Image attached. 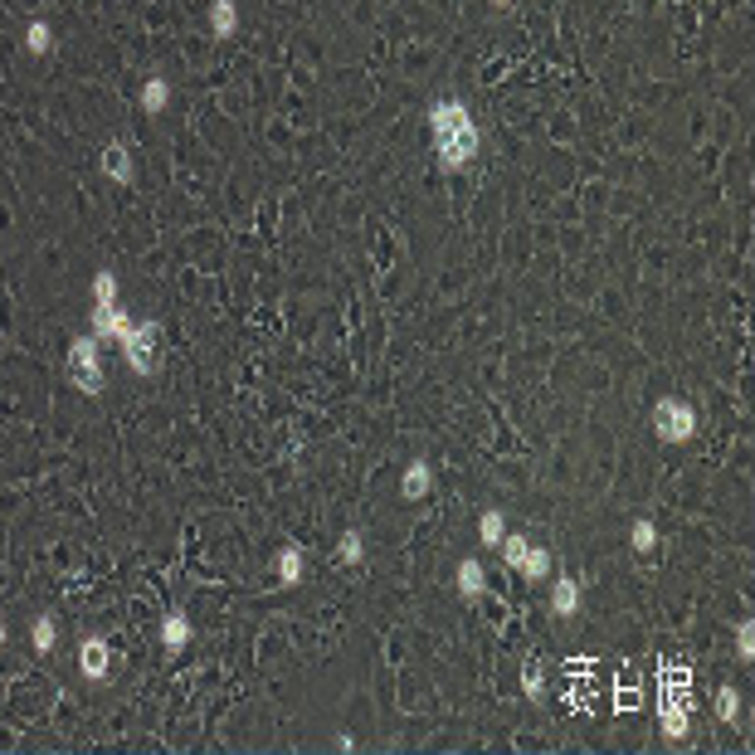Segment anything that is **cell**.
Instances as JSON below:
<instances>
[{
	"mask_svg": "<svg viewBox=\"0 0 755 755\" xmlns=\"http://www.w3.org/2000/svg\"><path fill=\"white\" fill-rule=\"evenodd\" d=\"M118 346H122V356H127V366L137 370V376H157L161 370V327L151 322V317L132 322Z\"/></svg>",
	"mask_w": 755,
	"mask_h": 755,
	"instance_id": "obj_1",
	"label": "cell"
},
{
	"mask_svg": "<svg viewBox=\"0 0 755 755\" xmlns=\"http://www.w3.org/2000/svg\"><path fill=\"white\" fill-rule=\"evenodd\" d=\"M69 380H74L84 395H102V356L93 337H74L69 341Z\"/></svg>",
	"mask_w": 755,
	"mask_h": 755,
	"instance_id": "obj_2",
	"label": "cell"
},
{
	"mask_svg": "<svg viewBox=\"0 0 755 755\" xmlns=\"http://www.w3.org/2000/svg\"><path fill=\"white\" fill-rule=\"evenodd\" d=\"M654 429H658V439H663V443H687L692 434H697V410H692L687 400L668 395V400H658V405H654Z\"/></svg>",
	"mask_w": 755,
	"mask_h": 755,
	"instance_id": "obj_3",
	"label": "cell"
},
{
	"mask_svg": "<svg viewBox=\"0 0 755 755\" xmlns=\"http://www.w3.org/2000/svg\"><path fill=\"white\" fill-rule=\"evenodd\" d=\"M478 122L473 127H463V132H453V137H443V142H434V151H439V166L443 171H463L473 157H478Z\"/></svg>",
	"mask_w": 755,
	"mask_h": 755,
	"instance_id": "obj_4",
	"label": "cell"
},
{
	"mask_svg": "<svg viewBox=\"0 0 755 755\" xmlns=\"http://www.w3.org/2000/svg\"><path fill=\"white\" fill-rule=\"evenodd\" d=\"M463 127H473V112L463 108L459 98H443V102H434V108H429V132H434V142L453 137V132H463Z\"/></svg>",
	"mask_w": 755,
	"mask_h": 755,
	"instance_id": "obj_5",
	"label": "cell"
},
{
	"mask_svg": "<svg viewBox=\"0 0 755 755\" xmlns=\"http://www.w3.org/2000/svg\"><path fill=\"white\" fill-rule=\"evenodd\" d=\"M127 327H132V317L122 313L118 303L93 307V313H88V337L98 341V346H102V341H122V337H127Z\"/></svg>",
	"mask_w": 755,
	"mask_h": 755,
	"instance_id": "obj_6",
	"label": "cell"
},
{
	"mask_svg": "<svg viewBox=\"0 0 755 755\" xmlns=\"http://www.w3.org/2000/svg\"><path fill=\"white\" fill-rule=\"evenodd\" d=\"M658 727L668 741H687L692 731V697H663L658 702Z\"/></svg>",
	"mask_w": 755,
	"mask_h": 755,
	"instance_id": "obj_7",
	"label": "cell"
},
{
	"mask_svg": "<svg viewBox=\"0 0 755 755\" xmlns=\"http://www.w3.org/2000/svg\"><path fill=\"white\" fill-rule=\"evenodd\" d=\"M108 663H112V648H108V638H84L78 644V672H84L88 682H102L108 678Z\"/></svg>",
	"mask_w": 755,
	"mask_h": 755,
	"instance_id": "obj_8",
	"label": "cell"
},
{
	"mask_svg": "<svg viewBox=\"0 0 755 755\" xmlns=\"http://www.w3.org/2000/svg\"><path fill=\"white\" fill-rule=\"evenodd\" d=\"M303 546H278V556H273V580H278V589H293V585H303Z\"/></svg>",
	"mask_w": 755,
	"mask_h": 755,
	"instance_id": "obj_9",
	"label": "cell"
},
{
	"mask_svg": "<svg viewBox=\"0 0 755 755\" xmlns=\"http://www.w3.org/2000/svg\"><path fill=\"white\" fill-rule=\"evenodd\" d=\"M429 492H434V468H429V459L405 463V478H400V498H405V502H419V498H429Z\"/></svg>",
	"mask_w": 755,
	"mask_h": 755,
	"instance_id": "obj_10",
	"label": "cell"
},
{
	"mask_svg": "<svg viewBox=\"0 0 755 755\" xmlns=\"http://www.w3.org/2000/svg\"><path fill=\"white\" fill-rule=\"evenodd\" d=\"M551 614H556V619L580 614V580H571V575H556V580H551Z\"/></svg>",
	"mask_w": 755,
	"mask_h": 755,
	"instance_id": "obj_11",
	"label": "cell"
},
{
	"mask_svg": "<svg viewBox=\"0 0 755 755\" xmlns=\"http://www.w3.org/2000/svg\"><path fill=\"white\" fill-rule=\"evenodd\" d=\"M102 175H108V181H118V185H132L137 181V166H132V157H127V147H118V142H112V147H102Z\"/></svg>",
	"mask_w": 755,
	"mask_h": 755,
	"instance_id": "obj_12",
	"label": "cell"
},
{
	"mask_svg": "<svg viewBox=\"0 0 755 755\" xmlns=\"http://www.w3.org/2000/svg\"><path fill=\"white\" fill-rule=\"evenodd\" d=\"M516 575H522V580H532V585H546V575H551V551H546V546H526Z\"/></svg>",
	"mask_w": 755,
	"mask_h": 755,
	"instance_id": "obj_13",
	"label": "cell"
},
{
	"mask_svg": "<svg viewBox=\"0 0 755 755\" xmlns=\"http://www.w3.org/2000/svg\"><path fill=\"white\" fill-rule=\"evenodd\" d=\"M234 29H239V10H234V0H210V35L215 39H234Z\"/></svg>",
	"mask_w": 755,
	"mask_h": 755,
	"instance_id": "obj_14",
	"label": "cell"
},
{
	"mask_svg": "<svg viewBox=\"0 0 755 755\" xmlns=\"http://www.w3.org/2000/svg\"><path fill=\"white\" fill-rule=\"evenodd\" d=\"M459 589H463V599H478L483 589H488V571H483V561H459Z\"/></svg>",
	"mask_w": 755,
	"mask_h": 755,
	"instance_id": "obj_15",
	"label": "cell"
},
{
	"mask_svg": "<svg viewBox=\"0 0 755 755\" xmlns=\"http://www.w3.org/2000/svg\"><path fill=\"white\" fill-rule=\"evenodd\" d=\"M191 634H195V629H191V619H185V614H166V619H161V644H166L171 654H181V648L191 644Z\"/></svg>",
	"mask_w": 755,
	"mask_h": 755,
	"instance_id": "obj_16",
	"label": "cell"
},
{
	"mask_svg": "<svg viewBox=\"0 0 755 755\" xmlns=\"http://www.w3.org/2000/svg\"><path fill=\"white\" fill-rule=\"evenodd\" d=\"M522 692H526V702H536V707L546 702V663L541 658H532V663L522 668Z\"/></svg>",
	"mask_w": 755,
	"mask_h": 755,
	"instance_id": "obj_17",
	"label": "cell"
},
{
	"mask_svg": "<svg viewBox=\"0 0 755 755\" xmlns=\"http://www.w3.org/2000/svg\"><path fill=\"white\" fill-rule=\"evenodd\" d=\"M166 102H171V84H166V78H147V84H142V112L157 118V112H166Z\"/></svg>",
	"mask_w": 755,
	"mask_h": 755,
	"instance_id": "obj_18",
	"label": "cell"
},
{
	"mask_svg": "<svg viewBox=\"0 0 755 755\" xmlns=\"http://www.w3.org/2000/svg\"><path fill=\"white\" fill-rule=\"evenodd\" d=\"M29 644H35V654H54V644H59V624L49 614H39L35 624H29Z\"/></svg>",
	"mask_w": 755,
	"mask_h": 755,
	"instance_id": "obj_19",
	"label": "cell"
},
{
	"mask_svg": "<svg viewBox=\"0 0 755 755\" xmlns=\"http://www.w3.org/2000/svg\"><path fill=\"white\" fill-rule=\"evenodd\" d=\"M502 536H507V516L498 512V507H488V512L478 516V541L483 546H498Z\"/></svg>",
	"mask_w": 755,
	"mask_h": 755,
	"instance_id": "obj_20",
	"label": "cell"
},
{
	"mask_svg": "<svg viewBox=\"0 0 755 755\" xmlns=\"http://www.w3.org/2000/svg\"><path fill=\"white\" fill-rule=\"evenodd\" d=\"M629 546H634L638 556H648V551H658V526L648 522V516H638L634 526H629Z\"/></svg>",
	"mask_w": 755,
	"mask_h": 755,
	"instance_id": "obj_21",
	"label": "cell"
},
{
	"mask_svg": "<svg viewBox=\"0 0 755 755\" xmlns=\"http://www.w3.org/2000/svg\"><path fill=\"white\" fill-rule=\"evenodd\" d=\"M108 303H118V273H112V268H98V273H93V307H108Z\"/></svg>",
	"mask_w": 755,
	"mask_h": 755,
	"instance_id": "obj_22",
	"label": "cell"
},
{
	"mask_svg": "<svg viewBox=\"0 0 755 755\" xmlns=\"http://www.w3.org/2000/svg\"><path fill=\"white\" fill-rule=\"evenodd\" d=\"M337 556H341L346 565H361V561H366V536H361L356 526H351V532H341V541H337Z\"/></svg>",
	"mask_w": 755,
	"mask_h": 755,
	"instance_id": "obj_23",
	"label": "cell"
},
{
	"mask_svg": "<svg viewBox=\"0 0 755 755\" xmlns=\"http://www.w3.org/2000/svg\"><path fill=\"white\" fill-rule=\"evenodd\" d=\"M25 49H29V54H35V59H45L49 49H54V29H49L45 20H35V25L25 29Z\"/></svg>",
	"mask_w": 755,
	"mask_h": 755,
	"instance_id": "obj_24",
	"label": "cell"
},
{
	"mask_svg": "<svg viewBox=\"0 0 755 755\" xmlns=\"http://www.w3.org/2000/svg\"><path fill=\"white\" fill-rule=\"evenodd\" d=\"M717 717L727 727H741V692L736 687H717Z\"/></svg>",
	"mask_w": 755,
	"mask_h": 755,
	"instance_id": "obj_25",
	"label": "cell"
},
{
	"mask_svg": "<svg viewBox=\"0 0 755 755\" xmlns=\"http://www.w3.org/2000/svg\"><path fill=\"white\" fill-rule=\"evenodd\" d=\"M526 536H516V532H507L502 541H498V551H502V561H507V571H516V565H522V556H526Z\"/></svg>",
	"mask_w": 755,
	"mask_h": 755,
	"instance_id": "obj_26",
	"label": "cell"
},
{
	"mask_svg": "<svg viewBox=\"0 0 755 755\" xmlns=\"http://www.w3.org/2000/svg\"><path fill=\"white\" fill-rule=\"evenodd\" d=\"M736 654H741V663H755V619H741L736 624Z\"/></svg>",
	"mask_w": 755,
	"mask_h": 755,
	"instance_id": "obj_27",
	"label": "cell"
},
{
	"mask_svg": "<svg viewBox=\"0 0 755 755\" xmlns=\"http://www.w3.org/2000/svg\"><path fill=\"white\" fill-rule=\"evenodd\" d=\"M332 746H337V751H341V755H346V751H356V736H346V731H341V736H337V741H332Z\"/></svg>",
	"mask_w": 755,
	"mask_h": 755,
	"instance_id": "obj_28",
	"label": "cell"
},
{
	"mask_svg": "<svg viewBox=\"0 0 755 755\" xmlns=\"http://www.w3.org/2000/svg\"><path fill=\"white\" fill-rule=\"evenodd\" d=\"M5 638H10V629H5V619H0V648H5Z\"/></svg>",
	"mask_w": 755,
	"mask_h": 755,
	"instance_id": "obj_29",
	"label": "cell"
},
{
	"mask_svg": "<svg viewBox=\"0 0 755 755\" xmlns=\"http://www.w3.org/2000/svg\"><path fill=\"white\" fill-rule=\"evenodd\" d=\"M488 5H498V10H507V5H512V0H488Z\"/></svg>",
	"mask_w": 755,
	"mask_h": 755,
	"instance_id": "obj_30",
	"label": "cell"
}]
</instances>
